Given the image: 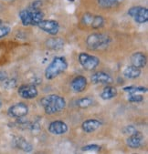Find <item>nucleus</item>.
<instances>
[{"mask_svg": "<svg viewBox=\"0 0 148 154\" xmlns=\"http://www.w3.org/2000/svg\"><path fill=\"white\" fill-rule=\"evenodd\" d=\"M40 105L46 114L51 115L63 110L66 107V100L63 97L56 94L48 95L40 100Z\"/></svg>", "mask_w": 148, "mask_h": 154, "instance_id": "f257e3e1", "label": "nucleus"}, {"mask_svg": "<svg viewBox=\"0 0 148 154\" xmlns=\"http://www.w3.org/2000/svg\"><path fill=\"white\" fill-rule=\"evenodd\" d=\"M68 69V62L63 57H56L45 69V77L47 79H54Z\"/></svg>", "mask_w": 148, "mask_h": 154, "instance_id": "f03ea898", "label": "nucleus"}, {"mask_svg": "<svg viewBox=\"0 0 148 154\" xmlns=\"http://www.w3.org/2000/svg\"><path fill=\"white\" fill-rule=\"evenodd\" d=\"M19 18L23 26H37L44 18V13L39 8L23 9L19 12Z\"/></svg>", "mask_w": 148, "mask_h": 154, "instance_id": "7ed1b4c3", "label": "nucleus"}, {"mask_svg": "<svg viewBox=\"0 0 148 154\" xmlns=\"http://www.w3.org/2000/svg\"><path fill=\"white\" fill-rule=\"evenodd\" d=\"M111 41L112 39L109 36L102 33H94L88 36L86 39V45L88 48L92 50H97L107 47Z\"/></svg>", "mask_w": 148, "mask_h": 154, "instance_id": "20e7f679", "label": "nucleus"}, {"mask_svg": "<svg viewBox=\"0 0 148 154\" xmlns=\"http://www.w3.org/2000/svg\"><path fill=\"white\" fill-rule=\"evenodd\" d=\"M80 66L85 70H93L100 65V59L93 55L88 53H80L78 57Z\"/></svg>", "mask_w": 148, "mask_h": 154, "instance_id": "39448f33", "label": "nucleus"}, {"mask_svg": "<svg viewBox=\"0 0 148 154\" xmlns=\"http://www.w3.org/2000/svg\"><path fill=\"white\" fill-rule=\"evenodd\" d=\"M128 15L138 24H143L148 20V9L143 7H133L128 10Z\"/></svg>", "mask_w": 148, "mask_h": 154, "instance_id": "423d86ee", "label": "nucleus"}, {"mask_svg": "<svg viewBox=\"0 0 148 154\" xmlns=\"http://www.w3.org/2000/svg\"><path fill=\"white\" fill-rule=\"evenodd\" d=\"M17 93L23 99L32 100L39 95V91L34 84H24L18 88Z\"/></svg>", "mask_w": 148, "mask_h": 154, "instance_id": "0eeeda50", "label": "nucleus"}, {"mask_svg": "<svg viewBox=\"0 0 148 154\" xmlns=\"http://www.w3.org/2000/svg\"><path fill=\"white\" fill-rule=\"evenodd\" d=\"M37 26L41 30L52 36H56L58 33V31H60V24L56 20H41Z\"/></svg>", "mask_w": 148, "mask_h": 154, "instance_id": "6e6552de", "label": "nucleus"}, {"mask_svg": "<svg viewBox=\"0 0 148 154\" xmlns=\"http://www.w3.org/2000/svg\"><path fill=\"white\" fill-rule=\"evenodd\" d=\"M27 113H28V107L27 104L23 102H19V103L12 105L8 110V116L11 118H15V119H21L27 116Z\"/></svg>", "mask_w": 148, "mask_h": 154, "instance_id": "1a4fd4ad", "label": "nucleus"}, {"mask_svg": "<svg viewBox=\"0 0 148 154\" xmlns=\"http://www.w3.org/2000/svg\"><path fill=\"white\" fill-rule=\"evenodd\" d=\"M69 130V127L62 120H55L50 122L48 127V131L53 135H62L66 133Z\"/></svg>", "mask_w": 148, "mask_h": 154, "instance_id": "9d476101", "label": "nucleus"}, {"mask_svg": "<svg viewBox=\"0 0 148 154\" xmlns=\"http://www.w3.org/2000/svg\"><path fill=\"white\" fill-rule=\"evenodd\" d=\"M91 80H92L93 84H94V85H98V84L110 85L113 81L112 78L109 74H107L103 71H98V72L93 73L91 76Z\"/></svg>", "mask_w": 148, "mask_h": 154, "instance_id": "9b49d317", "label": "nucleus"}, {"mask_svg": "<svg viewBox=\"0 0 148 154\" xmlns=\"http://www.w3.org/2000/svg\"><path fill=\"white\" fill-rule=\"evenodd\" d=\"M143 143V136L140 131H135L134 133L128 136L126 139V144L132 149H138Z\"/></svg>", "mask_w": 148, "mask_h": 154, "instance_id": "f8f14e48", "label": "nucleus"}, {"mask_svg": "<svg viewBox=\"0 0 148 154\" xmlns=\"http://www.w3.org/2000/svg\"><path fill=\"white\" fill-rule=\"evenodd\" d=\"M102 126V122L95 119H90L85 120L81 124V129L86 133H92L97 131Z\"/></svg>", "mask_w": 148, "mask_h": 154, "instance_id": "ddd939ff", "label": "nucleus"}, {"mask_svg": "<svg viewBox=\"0 0 148 154\" xmlns=\"http://www.w3.org/2000/svg\"><path fill=\"white\" fill-rule=\"evenodd\" d=\"M86 86H87V79L81 75L75 77L71 82V87L72 90L76 92V93L82 92L85 89Z\"/></svg>", "mask_w": 148, "mask_h": 154, "instance_id": "4468645a", "label": "nucleus"}, {"mask_svg": "<svg viewBox=\"0 0 148 154\" xmlns=\"http://www.w3.org/2000/svg\"><path fill=\"white\" fill-rule=\"evenodd\" d=\"M131 63L139 69H143L146 66L147 58L143 52H135L131 56Z\"/></svg>", "mask_w": 148, "mask_h": 154, "instance_id": "2eb2a0df", "label": "nucleus"}, {"mask_svg": "<svg viewBox=\"0 0 148 154\" xmlns=\"http://www.w3.org/2000/svg\"><path fill=\"white\" fill-rule=\"evenodd\" d=\"M14 144L17 149H19L25 152H30L33 149L32 145L22 137H16L14 139Z\"/></svg>", "mask_w": 148, "mask_h": 154, "instance_id": "dca6fc26", "label": "nucleus"}, {"mask_svg": "<svg viewBox=\"0 0 148 154\" xmlns=\"http://www.w3.org/2000/svg\"><path fill=\"white\" fill-rule=\"evenodd\" d=\"M118 94V91L116 89V88L112 87V86H109L107 85L102 91L101 92L100 97L101 99H102L103 100H110L113 98H115Z\"/></svg>", "mask_w": 148, "mask_h": 154, "instance_id": "f3484780", "label": "nucleus"}, {"mask_svg": "<svg viewBox=\"0 0 148 154\" xmlns=\"http://www.w3.org/2000/svg\"><path fill=\"white\" fill-rule=\"evenodd\" d=\"M46 46L51 50H60L64 46V41L61 38H51L47 39Z\"/></svg>", "mask_w": 148, "mask_h": 154, "instance_id": "a211bd4d", "label": "nucleus"}, {"mask_svg": "<svg viewBox=\"0 0 148 154\" xmlns=\"http://www.w3.org/2000/svg\"><path fill=\"white\" fill-rule=\"evenodd\" d=\"M142 71H141V69L135 67V66H128L124 71V76L126 78V79H135L137 78L140 77Z\"/></svg>", "mask_w": 148, "mask_h": 154, "instance_id": "6ab92c4d", "label": "nucleus"}, {"mask_svg": "<svg viewBox=\"0 0 148 154\" xmlns=\"http://www.w3.org/2000/svg\"><path fill=\"white\" fill-rule=\"evenodd\" d=\"M100 7L103 8H111L122 2V0H97Z\"/></svg>", "mask_w": 148, "mask_h": 154, "instance_id": "aec40b11", "label": "nucleus"}, {"mask_svg": "<svg viewBox=\"0 0 148 154\" xmlns=\"http://www.w3.org/2000/svg\"><path fill=\"white\" fill-rule=\"evenodd\" d=\"M76 104L79 108L80 109H87L89 107H91L93 104V100L92 98H80L76 101Z\"/></svg>", "mask_w": 148, "mask_h": 154, "instance_id": "412c9836", "label": "nucleus"}, {"mask_svg": "<svg viewBox=\"0 0 148 154\" xmlns=\"http://www.w3.org/2000/svg\"><path fill=\"white\" fill-rule=\"evenodd\" d=\"M124 91L127 92L129 94L133 93H137V92H141V93H145L147 92V88L145 87H135V86H129V87H124Z\"/></svg>", "mask_w": 148, "mask_h": 154, "instance_id": "4be33fe9", "label": "nucleus"}, {"mask_svg": "<svg viewBox=\"0 0 148 154\" xmlns=\"http://www.w3.org/2000/svg\"><path fill=\"white\" fill-rule=\"evenodd\" d=\"M103 25H104V18L102 16H94L90 26L93 29H98L102 27Z\"/></svg>", "mask_w": 148, "mask_h": 154, "instance_id": "5701e85b", "label": "nucleus"}, {"mask_svg": "<svg viewBox=\"0 0 148 154\" xmlns=\"http://www.w3.org/2000/svg\"><path fill=\"white\" fill-rule=\"evenodd\" d=\"M101 149H102L101 146L97 144H89L81 148V150L85 152H99L101 151Z\"/></svg>", "mask_w": 148, "mask_h": 154, "instance_id": "b1692460", "label": "nucleus"}, {"mask_svg": "<svg viewBox=\"0 0 148 154\" xmlns=\"http://www.w3.org/2000/svg\"><path fill=\"white\" fill-rule=\"evenodd\" d=\"M93 15H92L91 13H85L83 14L82 17H81V23L84 26H91L92 21L93 19Z\"/></svg>", "mask_w": 148, "mask_h": 154, "instance_id": "393cba45", "label": "nucleus"}, {"mask_svg": "<svg viewBox=\"0 0 148 154\" xmlns=\"http://www.w3.org/2000/svg\"><path fill=\"white\" fill-rule=\"evenodd\" d=\"M11 31V28L9 26L7 25H0V38H3L7 37Z\"/></svg>", "mask_w": 148, "mask_h": 154, "instance_id": "a878e982", "label": "nucleus"}, {"mask_svg": "<svg viewBox=\"0 0 148 154\" xmlns=\"http://www.w3.org/2000/svg\"><path fill=\"white\" fill-rule=\"evenodd\" d=\"M127 100L130 102H142L143 100V97L140 94L133 93V94H129Z\"/></svg>", "mask_w": 148, "mask_h": 154, "instance_id": "bb28decb", "label": "nucleus"}, {"mask_svg": "<svg viewBox=\"0 0 148 154\" xmlns=\"http://www.w3.org/2000/svg\"><path fill=\"white\" fill-rule=\"evenodd\" d=\"M16 85H17V81H16V79H7L6 80H4V87L6 88H8V89H11V88H14L15 87H16Z\"/></svg>", "mask_w": 148, "mask_h": 154, "instance_id": "cd10ccee", "label": "nucleus"}, {"mask_svg": "<svg viewBox=\"0 0 148 154\" xmlns=\"http://www.w3.org/2000/svg\"><path fill=\"white\" fill-rule=\"evenodd\" d=\"M135 131H137V130L134 128V126L133 125H129V126H126L123 129V133L125 134V135H131L133 133H134Z\"/></svg>", "mask_w": 148, "mask_h": 154, "instance_id": "c85d7f7f", "label": "nucleus"}, {"mask_svg": "<svg viewBox=\"0 0 148 154\" xmlns=\"http://www.w3.org/2000/svg\"><path fill=\"white\" fill-rule=\"evenodd\" d=\"M8 79V74L6 71L0 70V81H4Z\"/></svg>", "mask_w": 148, "mask_h": 154, "instance_id": "c756f323", "label": "nucleus"}, {"mask_svg": "<svg viewBox=\"0 0 148 154\" xmlns=\"http://www.w3.org/2000/svg\"><path fill=\"white\" fill-rule=\"evenodd\" d=\"M2 106H3V103H2V100H0V108H1Z\"/></svg>", "mask_w": 148, "mask_h": 154, "instance_id": "7c9ffc66", "label": "nucleus"}, {"mask_svg": "<svg viewBox=\"0 0 148 154\" xmlns=\"http://www.w3.org/2000/svg\"><path fill=\"white\" fill-rule=\"evenodd\" d=\"M1 24H2V20H1V19H0V25H1Z\"/></svg>", "mask_w": 148, "mask_h": 154, "instance_id": "2f4dec72", "label": "nucleus"}]
</instances>
